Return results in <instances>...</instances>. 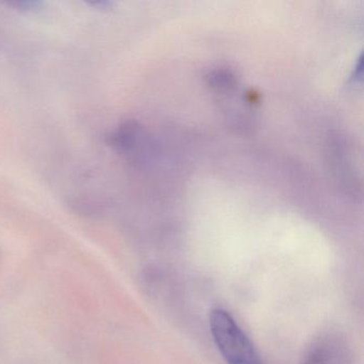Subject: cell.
<instances>
[{
	"mask_svg": "<svg viewBox=\"0 0 364 364\" xmlns=\"http://www.w3.org/2000/svg\"><path fill=\"white\" fill-rule=\"evenodd\" d=\"M210 328L228 364H263L252 343L228 311L214 309L210 314Z\"/></svg>",
	"mask_w": 364,
	"mask_h": 364,
	"instance_id": "obj_1",
	"label": "cell"
},
{
	"mask_svg": "<svg viewBox=\"0 0 364 364\" xmlns=\"http://www.w3.org/2000/svg\"><path fill=\"white\" fill-rule=\"evenodd\" d=\"M347 353L340 343L325 342L316 347L304 364H346Z\"/></svg>",
	"mask_w": 364,
	"mask_h": 364,
	"instance_id": "obj_2",
	"label": "cell"
},
{
	"mask_svg": "<svg viewBox=\"0 0 364 364\" xmlns=\"http://www.w3.org/2000/svg\"><path fill=\"white\" fill-rule=\"evenodd\" d=\"M9 5L18 10L33 11V10H37L41 6V4L36 3V1H16V3L9 4Z\"/></svg>",
	"mask_w": 364,
	"mask_h": 364,
	"instance_id": "obj_3",
	"label": "cell"
}]
</instances>
